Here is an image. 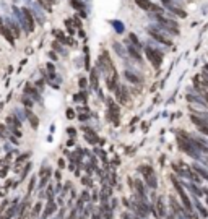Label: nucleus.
Returning a JSON list of instances; mask_svg holds the SVG:
<instances>
[{
	"label": "nucleus",
	"instance_id": "nucleus-16",
	"mask_svg": "<svg viewBox=\"0 0 208 219\" xmlns=\"http://www.w3.org/2000/svg\"><path fill=\"white\" fill-rule=\"evenodd\" d=\"M72 5H73V7L75 8H80V10H82V11H80V13H82V16H86V10H85V5L82 3V2H78V0H72V2H70Z\"/></svg>",
	"mask_w": 208,
	"mask_h": 219
},
{
	"label": "nucleus",
	"instance_id": "nucleus-17",
	"mask_svg": "<svg viewBox=\"0 0 208 219\" xmlns=\"http://www.w3.org/2000/svg\"><path fill=\"white\" fill-rule=\"evenodd\" d=\"M125 78L129 80L130 83H140V78H138V76H135V75L132 73V72H129V70L125 72Z\"/></svg>",
	"mask_w": 208,
	"mask_h": 219
},
{
	"label": "nucleus",
	"instance_id": "nucleus-23",
	"mask_svg": "<svg viewBox=\"0 0 208 219\" xmlns=\"http://www.w3.org/2000/svg\"><path fill=\"white\" fill-rule=\"evenodd\" d=\"M129 52H130V55L134 57L135 60H140V54L137 52V49H135V47H132V45H129Z\"/></svg>",
	"mask_w": 208,
	"mask_h": 219
},
{
	"label": "nucleus",
	"instance_id": "nucleus-13",
	"mask_svg": "<svg viewBox=\"0 0 208 219\" xmlns=\"http://www.w3.org/2000/svg\"><path fill=\"white\" fill-rule=\"evenodd\" d=\"M109 198H111V188H109L107 185H104L102 190H101V200H102V203H107Z\"/></svg>",
	"mask_w": 208,
	"mask_h": 219
},
{
	"label": "nucleus",
	"instance_id": "nucleus-42",
	"mask_svg": "<svg viewBox=\"0 0 208 219\" xmlns=\"http://www.w3.org/2000/svg\"><path fill=\"white\" fill-rule=\"evenodd\" d=\"M39 2H41L42 5H46V0H39ZM46 7H47V5H46ZM47 8H49V7H47Z\"/></svg>",
	"mask_w": 208,
	"mask_h": 219
},
{
	"label": "nucleus",
	"instance_id": "nucleus-18",
	"mask_svg": "<svg viewBox=\"0 0 208 219\" xmlns=\"http://www.w3.org/2000/svg\"><path fill=\"white\" fill-rule=\"evenodd\" d=\"M158 216H166V208H164L163 198L158 200Z\"/></svg>",
	"mask_w": 208,
	"mask_h": 219
},
{
	"label": "nucleus",
	"instance_id": "nucleus-40",
	"mask_svg": "<svg viewBox=\"0 0 208 219\" xmlns=\"http://www.w3.org/2000/svg\"><path fill=\"white\" fill-rule=\"evenodd\" d=\"M93 219H101V214H98V213H94V214H93Z\"/></svg>",
	"mask_w": 208,
	"mask_h": 219
},
{
	"label": "nucleus",
	"instance_id": "nucleus-24",
	"mask_svg": "<svg viewBox=\"0 0 208 219\" xmlns=\"http://www.w3.org/2000/svg\"><path fill=\"white\" fill-rule=\"evenodd\" d=\"M34 185H36V177H33L31 180H30V187H28V195H31V192H33Z\"/></svg>",
	"mask_w": 208,
	"mask_h": 219
},
{
	"label": "nucleus",
	"instance_id": "nucleus-2",
	"mask_svg": "<svg viewBox=\"0 0 208 219\" xmlns=\"http://www.w3.org/2000/svg\"><path fill=\"white\" fill-rule=\"evenodd\" d=\"M172 178V183H174V188L177 190V193H179V197H181V200H182V203H184V208L187 209V213H190L192 211V203H190V200H189V197H187V193H186V190H184V187L179 183L174 177H171Z\"/></svg>",
	"mask_w": 208,
	"mask_h": 219
},
{
	"label": "nucleus",
	"instance_id": "nucleus-22",
	"mask_svg": "<svg viewBox=\"0 0 208 219\" xmlns=\"http://www.w3.org/2000/svg\"><path fill=\"white\" fill-rule=\"evenodd\" d=\"M21 102H23V104H25V107H26V109H31V107H33V101H31V99H30V97H28V96H23Z\"/></svg>",
	"mask_w": 208,
	"mask_h": 219
},
{
	"label": "nucleus",
	"instance_id": "nucleus-14",
	"mask_svg": "<svg viewBox=\"0 0 208 219\" xmlns=\"http://www.w3.org/2000/svg\"><path fill=\"white\" fill-rule=\"evenodd\" d=\"M25 94H26V96L30 94V96H33V97H34V99H38V101H39V93H36V89H34L31 84H26V86H25Z\"/></svg>",
	"mask_w": 208,
	"mask_h": 219
},
{
	"label": "nucleus",
	"instance_id": "nucleus-5",
	"mask_svg": "<svg viewBox=\"0 0 208 219\" xmlns=\"http://www.w3.org/2000/svg\"><path fill=\"white\" fill-rule=\"evenodd\" d=\"M21 13H23V20H25V26H23V28H25V29L28 28V31H30V33L34 31V28H36V26H34V20H33V11H30L25 7V8H21Z\"/></svg>",
	"mask_w": 208,
	"mask_h": 219
},
{
	"label": "nucleus",
	"instance_id": "nucleus-30",
	"mask_svg": "<svg viewBox=\"0 0 208 219\" xmlns=\"http://www.w3.org/2000/svg\"><path fill=\"white\" fill-rule=\"evenodd\" d=\"M129 39H132V42L138 45V39H137V36H135V34H130V37H129Z\"/></svg>",
	"mask_w": 208,
	"mask_h": 219
},
{
	"label": "nucleus",
	"instance_id": "nucleus-38",
	"mask_svg": "<svg viewBox=\"0 0 208 219\" xmlns=\"http://www.w3.org/2000/svg\"><path fill=\"white\" fill-rule=\"evenodd\" d=\"M67 131H68L70 135H75V128H72V127H70V128H67Z\"/></svg>",
	"mask_w": 208,
	"mask_h": 219
},
{
	"label": "nucleus",
	"instance_id": "nucleus-36",
	"mask_svg": "<svg viewBox=\"0 0 208 219\" xmlns=\"http://www.w3.org/2000/svg\"><path fill=\"white\" fill-rule=\"evenodd\" d=\"M78 117H80V120H86L90 115H88V114H83V115H78Z\"/></svg>",
	"mask_w": 208,
	"mask_h": 219
},
{
	"label": "nucleus",
	"instance_id": "nucleus-28",
	"mask_svg": "<svg viewBox=\"0 0 208 219\" xmlns=\"http://www.w3.org/2000/svg\"><path fill=\"white\" fill-rule=\"evenodd\" d=\"M195 169H197V170H198V174H200V175H203L205 178H208V174H206V172H205L203 169H202V167H198V166H195Z\"/></svg>",
	"mask_w": 208,
	"mask_h": 219
},
{
	"label": "nucleus",
	"instance_id": "nucleus-9",
	"mask_svg": "<svg viewBox=\"0 0 208 219\" xmlns=\"http://www.w3.org/2000/svg\"><path fill=\"white\" fill-rule=\"evenodd\" d=\"M25 115H26L28 122L31 123L33 128H38V127H39V119H38L36 115H34V114L31 112V109H26V111H25Z\"/></svg>",
	"mask_w": 208,
	"mask_h": 219
},
{
	"label": "nucleus",
	"instance_id": "nucleus-15",
	"mask_svg": "<svg viewBox=\"0 0 208 219\" xmlns=\"http://www.w3.org/2000/svg\"><path fill=\"white\" fill-rule=\"evenodd\" d=\"M7 26H8L10 29L15 33V37H18V36H20V29H18V25H16L15 21H11V20H7Z\"/></svg>",
	"mask_w": 208,
	"mask_h": 219
},
{
	"label": "nucleus",
	"instance_id": "nucleus-37",
	"mask_svg": "<svg viewBox=\"0 0 208 219\" xmlns=\"http://www.w3.org/2000/svg\"><path fill=\"white\" fill-rule=\"evenodd\" d=\"M120 217H122V219H132V217L129 216V213H124V214H122V216H120Z\"/></svg>",
	"mask_w": 208,
	"mask_h": 219
},
{
	"label": "nucleus",
	"instance_id": "nucleus-32",
	"mask_svg": "<svg viewBox=\"0 0 208 219\" xmlns=\"http://www.w3.org/2000/svg\"><path fill=\"white\" fill-rule=\"evenodd\" d=\"M83 183H85L86 187H90V185H91V182H90V177H85V178H83Z\"/></svg>",
	"mask_w": 208,
	"mask_h": 219
},
{
	"label": "nucleus",
	"instance_id": "nucleus-21",
	"mask_svg": "<svg viewBox=\"0 0 208 219\" xmlns=\"http://www.w3.org/2000/svg\"><path fill=\"white\" fill-rule=\"evenodd\" d=\"M91 84H93L94 89H98V75H96V70H91Z\"/></svg>",
	"mask_w": 208,
	"mask_h": 219
},
{
	"label": "nucleus",
	"instance_id": "nucleus-35",
	"mask_svg": "<svg viewBox=\"0 0 208 219\" xmlns=\"http://www.w3.org/2000/svg\"><path fill=\"white\" fill-rule=\"evenodd\" d=\"M63 166H65V161H63V159H59V167H60V169H63Z\"/></svg>",
	"mask_w": 208,
	"mask_h": 219
},
{
	"label": "nucleus",
	"instance_id": "nucleus-25",
	"mask_svg": "<svg viewBox=\"0 0 208 219\" xmlns=\"http://www.w3.org/2000/svg\"><path fill=\"white\" fill-rule=\"evenodd\" d=\"M112 25H114V28L117 29L119 33H122L124 31V28H122V23H119V21H112Z\"/></svg>",
	"mask_w": 208,
	"mask_h": 219
},
{
	"label": "nucleus",
	"instance_id": "nucleus-26",
	"mask_svg": "<svg viewBox=\"0 0 208 219\" xmlns=\"http://www.w3.org/2000/svg\"><path fill=\"white\" fill-rule=\"evenodd\" d=\"M114 49L119 52V55H122V57L125 55V54H124V50H122V47H120V44H114Z\"/></svg>",
	"mask_w": 208,
	"mask_h": 219
},
{
	"label": "nucleus",
	"instance_id": "nucleus-11",
	"mask_svg": "<svg viewBox=\"0 0 208 219\" xmlns=\"http://www.w3.org/2000/svg\"><path fill=\"white\" fill-rule=\"evenodd\" d=\"M55 209H57V205L54 203V200H49V201H47V206H46V211H44V214H42V217L47 219Z\"/></svg>",
	"mask_w": 208,
	"mask_h": 219
},
{
	"label": "nucleus",
	"instance_id": "nucleus-34",
	"mask_svg": "<svg viewBox=\"0 0 208 219\" xmlns=\"http://www.w3.org/2000/svg\"><path fill=\"white\" fill-rule=\"evenodd\" d=\"M80 86H82V88H85V86H86V80H85V78L80 80Z\"/></svg>",
	"mask_w": 208,
	"mask_h": 219
},
{
	"label": "nucleus",
	"instance_id": "nucleus-43",
	"mask_svg": "<svg viewBox=\"0 0 208 219\" xmlns=\"http://www.w3.org/2000/svg\"><path fill=\"white\" fill-rule=\"evenodd\" d=\"M205 97H206V101H208V93H206V96H205Z\"/></svg>",
	"mask_w": 208,
	"mask_h": 219
},
{
	"label": "nucleus",
	"instance_id": "nucleus-10",
	"mask_svg": "<svg viewBox=\"0 0 208 219\" xmlns=\"http://www.w3.org/2000/svg\"><path fill=\"white\" fill-rule=\"evenodd\" d=\"M163 3H164V5H166V7L169 8L171 11H172V13H176L177 16H181V18H186V16H187V13H186V11H184V10H181V8L174 7V5H172V3H169V2H167V0H163Z\"/></svg>",
	"mask_w": 208,
	"mask_h": 219
},
{
	"label": "nucleus",
	"instance_id": "nucleus-33",
	"mask_svg": "<svg viewBox=\"0 0 208 219\" xmlns=\"http://www.w3.org/2000/svg\"><path fill=\"white\" fill-rule=\"evenodd\" d=\"M189 217H190V219H198V216H197V214H194V213H192V211H190V213H189Z\"/></svg>",
	"mask_w": 208,
	"mask_h": 219
},
{
	"label": "nucleus",
	"instance_id": "nucleus-20",
	"mask_svg": "<svg viewBox=\"0 0 208 219\" xmlns=\"http://www.w3.org/2000/svg\"><path fill=\"white\" fill-rule=\"evenodd\" d=\"M52 47H54V49L57 50V52H60L62 55H67V50L63 49V47H62V45H60L59 42H52Z\"/></svg>",
	"mask_w": 208,
	"mask_h": 219
},
{
	"label": "nucleus",
	"instance_id": "nucleus-39",
	"mask_svg": "<svg viewBox=\"0 0 208 219\" xmlns=\"http://www.w3.org/2000/svg\"><path fill=\"white\" fill-rule=\"evenodd\" d=\"M7 175V169H3V170H0V177H5Z\"/></svg>",
	"mask_w": 208,
	"mask_h": 219
},
{
	"label": "nucleus",
	"instance_id": "nucleus-6",
	"mask_svg": "<svg viewBox=\"0 0 208 219\" xmlns=\"http://www.w3.org/2000/svg\"><path fill=\"white\" fill-rule=\"evenodd\" d=\"M114 91H115V96H117L120 104H127V102H129V91H127L125 86H119L117 84Z\"/></svg>",
	"mask_w": 208,
	"mask_h": 219
},
{
	"label": "nucleus",
	"instance_id": "nucleus-8",
	"mask_svg": "<svg viewBox=\"0 0 208 219\" xmlns=\"http://www.w3.org/2000/svg\"><path fill=\"white\" fill-rule=\"evenodd\" d=\"M52 34H54V36L57 37V41L59 42H62V44H73V41L70 37H67L65 34H63L60 29H52Z\"/></svg>",
	"mask_w": 208,
	"mask_h": 219
},
{
	"label": "nucleus",
	"instance_id": "nucleus-29",
	"mask_svg": "<svg viewBox=\"0 0 208 219\" xmlns=\"http://www.w3.org/2000/svg\"><path fill=\"white\" fill-rule=\"evenodd\" d=\"M47 70L50 72V78H54V65L52 63H47Z\"/></svg>",
	"mask_w": 208,
	"mask_h": 219
},
{
	"label": "nucleus",
	"instance_id": "nucleus-4",
	"mask_svg": "<svg viewBox=\"0 0 208 219\" xmlns=\"http://www.w3.org/2000/svg\"><path fill=\"white\" fill-rule=\"evenodd\" d=\"M145 52H146L148 60L151 62V65L154 68L161 67V63H163V55H161V52H158V50H154V49H150V47H146Z\"/></svg>",
	"mask_w": 208,
	"mask_h": 219
},
{
	"label": "nucleus",
	"instance_id": "nucleus-27",
	"mask_svg": "<svg viewBox=\"0 0 208 219\" xmlns=\"http://www.w3.org/2000/svg\"><path fill=\"white\" fill-rule=\"evenodd\" d=\"M67 119H68V120L75 119V112L72 111V109H67Z\"/></svg>",
	"mask_w": 208,
	"mask_h": 219
},
{
	"label": "nucleus",
	"instance_id": "nucleus-41",
	"mask_svg": "<svg viewBox=\"0 0 208 219\" xmlns=\"http://www.w3.org/2000/svg\"><path fill=\"white\" fill-rule=\"evenodd\" d=\"M46 2H47V3H55L57 0H46Z\"/></svg>",
	"mask_w": 208,
	"mask_h": 219
},
{
	"label": "nucleus",
	"instance_id": "nucleus-19",
	"mask_svg": "<svg viewBox=\"0 0 208 219\" xmlns=\"http://www.w3.org/2000/svg\"><path fill=\"white\" fill-rule=\"evenodd\" d=\"M41 208H42V205H41V203H39V201H38V203L34 205V208H33V213H31V216H33V217H38V216H39V213H41Z\"/></svg>",
	"mask_w": 208,
	"mask_h": 219
},
{
	"label": "nucleus",
	"instance_id": "nucleus-1",
	"mask_svg": "<svg viewBox=\"0 0 208 219\" xmlns=\"http://www.w3.org/2000/svg\"><path fill=\"white\" fill-rule=\"evenodd\" d=\"M138 170L143 174V177H145L148 185L151 188H156L158 182H156V174H154V170L151 169V167H150V166H140V167H138Z\"/></svg>",
	"mask_w": 208,
	"mask_h": 219
},
{
	"label": "nucleus",
	"instance_id": "nucleus-7",
	"mask_svg": "<svg viewBox=\"0 0 208 219\" xmlns=\"http://www.w3.org/2000/svg\"><path fill=\"white\" fill-rule=\"evenodd\" d=\"M50 174H52V170L49 169V167H44V169L39 172V177H41V182H39V188H42L47 185V182H49V178H50Z\"/></svg>",
	"mask_w": 208,
	"mask_h": 219
},
{
	"label": "nucleus",
	"instance_id": "nucleus-12",
	"mask_svg": "<svg viewBox=\"0 0 208 219\" xmlns=\"http://www.w3.org/2000/svg\"><path fill=\"white\" fill-rule=\"evenodd\" d=\"M150 34L156 39V41H159V42H163V44H166V45H169L171 44V41H167V39L164 37V36H161V34L158 33V31H154V29H150Z\"/></svg>",
	"mask_w": 208,
	"mask_h": 219
},
{
	"label": "nucleus",
	"instance_id": "nucleus-31",
	"mask_svg": "<svg viewBox=\"0 0 208 219\" xmlns=\"http://www.w3.org/2000/svg\"><path fill=\"white\" fill-rule=\"evenodd\" d=\"M82 200H83V201H88V200H90V197H88V192H86V190H85V192H83V195H82Z\"/></svg>",
	"mask_w": 208,
	"mask_h": 219
},
{
	"label": "nucleus",
	"instance_id": "nucleus-3",
	"mask_svg": "<svg viewBox=\"0 0 208 219\" xmlns=\"http://www.w3.org/2000/svg\"><path fill=\"white\" fill-rule=\"evenodd\" d=\"M135 3L140 7L142 10H145V11H154V13H164L163 8L158 7V5H154L151 0H135Z\"/></svg>",
	"mask_w": 208,
	"mask_h": 219
}]
</instances>
